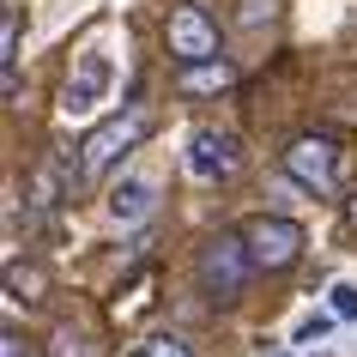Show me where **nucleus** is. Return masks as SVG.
Listing matches in <instances>:
<instances>
[{"mask_svg":"<svg viewBox=\"0 0 357 357\" xmlns=\"http://www.w3.org/2000/svg\"><path fill=\"white\" fill-rule=\"evenodd\" d=\"M248 273H255V261H248V248H243V230H218V236H206V243L194 248V279H200V297L212 309L243 303Z\"/></svg>","mask_w":357,"mask_h":357,"instance_id":"obj_1","label":"nucleus"},{"mask_svg":"<svg viewBox=\"0 0 357 357\" xmlns=\"http://www.w3.org/2000/svg\"><path fill=\"white\" fill-rule=\"evenodd\" d=\"M146 128H151L146 103H128L121 115L97 121V128L79 139V158H67V176H73V182H85V176H103V169H109L121 151H133L139 139H146Z\"/></svg>","mask_w":357,"mask_h":357,"instance_id":"obj_2","label":"nucleus"},{"mask_svg":"<svg viewBox=\"0 0 357 357\" xmlns=\"http://www.w3.org/2000/svg\"><path fill=\"white\" fill-rule=\"evenodd\" d=\"M243 248H248V261L261 266V273H284L303 255V225L297 218H279V212H261V218L243 225Z\"/></svg>","mask_w":357,"mask_h":357,"instance_id":"obj_3","label":"nucleus"},{"mask_svg":"<svg viewBox=\"0 0 357 357\" xmlns=\"http://www.w3.org/2000/svg\"><path fill=\"white\" fill-rule=\"evenodd\" d=\"M169 55L182 61V67H206V61H218V24H212L206 6H194V0H182V6H169Z\"/></svg>","mask_w":357,"mask_h":357,"instance_id":"obj_4","label":"nucleus"},{"mask_svg":"<svg viewBox=\"0 0 357 357\" xmlns=\"http://www.w3.org/2000/svg\"><path fill=\"white\" fill-rule=\"evenodd\" d=\"M109 91H115L109 49H85V55L73 61L67 85H61V109H67V115H97V103H109Z\"/></svg>","mask_w":357,"mask_h":357,"instance_id":"obj_5","label":"nucleus"},{"mask_svg":"<svg viewBox=\"0 0 357 357\" xmlns=\"http://www.w3.org/2000/svg\"><path fill=\"white\" fill-rule=\"evenodd\" d=\"M284 176L303 182L309 194H333V182H339V146L327 139V133H303V139H291V146H284Z\"/></svg>","mask_w":357,"mask_h":357,"instance_id":"obj_6","label":"nucleus"},{"mask_svg":"<svg viewBox=\"0 0 357 357\" xmlns=\"http://www.w3.org/2000/svg\"><path fill=\"white\" fill-rule=\"evenodd\" d=\"M236 164H243L236 133H225V128H194L188 133V169L200 182H225V176H236Z\"/></svg>","mask_w":357,"mask_h":357,"instance_id":"obj_7","label":"nucleus"},{"mask_svg":"<svg viewBox=\"0 0 357 357\" xmlns=\"http://www.w3.org/2000/svg\"><path fill=\"white\" fill-rule=\"evenodd\" d=\"M151 206H158V188H151L146 176H121L109 188V200H103V212H109L115 225H146Z\"/></svg>","mask_w":357,"mask_h":357,"instance_id":"obj_8","label":"nucleus"},{"mask_svg":"<svg viewBox=\"0 0 357 357\" xmlns=\"http://www.w3.org/2000/svg\"><path fill=\"white\" fill-rule=\"evenodd\" d=\"M176 85H182V91H194V97H206V91H225V85H230V61H206V67H182V73H176Z\"/></svg>","mask_w":357,"mask_h":357,"instance_id":"obj_9","label":"nucleus"},{"mask_svg":"<svg viewBox=\"0 0 357 357\" xmlns=\"http://www.w3.org/2000/svg\"><path fill=\"white\" fill-rule=\"evenodd\" d=\"M61 206V169H37V182H31V212L37 218H55Z\"/></svg>","mask_w":357,"mask_h":357,"instance_id":"obj_10","label":"nucleus"},{"mask_svg":"<svg viewBox=\"0 0 357 357\" xmlns=\"http://www.w3.org/2000/svg\"><path fill=\"white\" fill-rule=\"evenodd\" d=\"M128 357H194V345H188V339H176V333H151V339H139Z\"/></svg>","mask_w":357,"mask_h":357,"instance_id":"obj_11","label":"nucleus"},{"mask_svg":"<svg viewBox=\"0 0 357 357\" xmlns=\"http://www.w3.org/2000/svg\"><path fill=\"white\" fill-rule=\"evenodd\" d=\"M49 357H91V345H85V333H79L73 321H61L55 333H49Z\"/></svg>","mask_w":357,"mask_h":357,"instance_id":"obj_12","label":"nucleus"},{"mask_svg":"<svg viewBox=\"0 0 357 357\" xmlns=\"http://www.w3.org/2000/svg\"><path fill=\"white\" fill-rule=\"evenodd\" d=\"M0 73H19V13L0 19Z\"/></svg>","mask_w":357,"mask_h":357,"instance_id":"obj_13","label":"nucleus"},{"mask_svg":"<svg viewBox=\"0 0 357 357\" xmlns=\"http://www.w3.org/2000/svg\"><path fill=\"white\" fill-rule=\"evenodd\" d=\"M327 315L333 321H357V284L351 279H339L333 291H327Z\"/></svg>","mask_w":357,"mask_h":357,"instance_id":"obj_14","label":"nucleus"},{"mask_svg":"<svg viewBox=\"0 0 357 357\" xmlns=\"http://www.w3.org/2000/svg\"><path fill=\"white\" fill-rule=\"evenodd\" d=\"M327 327H333V315H309V321L297 327V345H315V339L327 333Z\"/></svg>","mask_w":357,"mask_h":357,"instance_id":"obj_15","label":"nucleus"},{"mask_svg":"<svg viewBox=\"0 0 357 357\" xmlns=\"http://www.w3.org/2000/svg\"><path fill=\"white\" fill-rule=\"evenodd\" d=\"M273 19V0H243V24H261Z\"/></svg>","mask_w":357,"mask_h":357,"instance_id":"obj_16","label":"nucleus"},{"mask_svg":"<svg viewBox=\"0 0 357 357\" xmlns=\"http://www.w3.org/2000/svg\"><path fill=\"white\" fill-rule=\"evenodd\" d=\"M0 357H31V351H24V339H19V333H6V339H0Z\"/></svg>","mask_w":357,"mask_h":357,"instance_id":"obj_17","label":"nucleus"}]
</instances>
